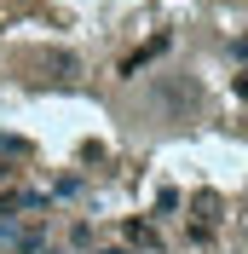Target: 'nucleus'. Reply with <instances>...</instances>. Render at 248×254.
I'll use <instances>...</instances> for the list:
<instances>
[{"instance_id":"2","label":"nucleus","mask_w":248,"mask_h":254,"mask_svg":"<svg viewBox=\"0 0 248 254\" xmlns=\"http://www.w3.org/2000/svg\"><path fill=\"white\" fill-rule=\"evenodd\" d=\"M219 214H225V202H219L214 190H196V202H190V237H196V243H214Z\"/></svg>"},{"instance_id":"3","label":"nucleus","mask_w":248,"mask_h":254,"mask_svg":"<svg viewBox=\"0 0 248 254\" xmlns=\"http://www.w3.org/2000/svg\"><path fill=\"white\" fill-rule=\"evenodd\" d=\"M23 214H47V196L29 185H6L0 190V220H23Z\"/></svg>"},{"instance_id":"6","label":"nucleus","mask_w":248,"mask_h":254,"mask_svg":"<svg viewBox=\"0 0 248 254\" xmlns=\"http://www.w3.org/2000/svg\"><path fill=\"white\" fill-rule=\"evenodd\" d=\"M243 243H248V214H243Z\"/></svg>"},{"instance_id":"1","label":"nucleus","mask_w":248,"mask_h":254,"mask_svg":"<svg viewBox=\"0 0 248 254\" xmlns=\"http://www.w3.org/2000/svg\"><path fill=\"white\" fill-rule=\"evenodd\" d=\"M0 249H12V254H47L52 249V208L47 214H23V220H0Z\"/></svg>"},{"instance_id":"4","label":"nucleus","mask_w":248,"mask_h":254,"mask_svg":"<svg viewBox=\"0 0 248 254\" xmlns=\"http://www.w3.org/2000/svg\"><path fill=\"white\" fill-rule=\"evenodd\" d=\"M116 254H156V231L144 220H127L122 237H116Z\"/></svg>"},{"instance_id":"5","label":"nucleus","mask_w":248,"mask_h":254,"mask_svg":"<svg viewBox=\"0 0 248 254\" xmlns=\"http://www.w3.org/2000/svg\"><path fill=\"white\" fill-rule=\"evenodd\" d=\"M156 52H168V35H156L150 47H139V52H133V58H127V64H122V75H139V69H144V64H150V58H156Z\"/></svg>"}]
</instances>
